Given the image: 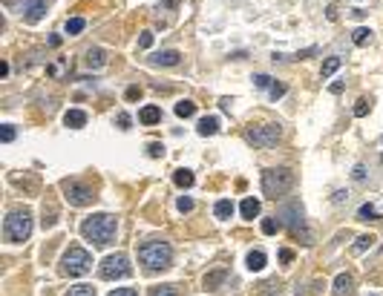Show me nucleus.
I'll return each instance as SVG.
<instances>
[{
  "mask_svg": "<svg viewBox=\"0 0 383 296\" xmlns=\"http://www.w3.org/2000/svg\"><path fill=\"white\" fill-rule=\"evenodd\" d=\"M116 230H118V218L110 216V213H95V216L81 222L84 239H90L98 248H104V244H110V242L116 239Z\"/></svg>",
  "mask_w": 383,
  "mask_h": 296,
  "instance_id": "nucleus-1",
  "label": "nucleus"
},
{
  "mask_svg": "<svg viewBox=\"0 0 383 296\" xmlns=\"http://www.w3.org/2000/svg\"><path fill=\"white\" fill-rule=\"evenodd\" d=\"M173 259V248L167 242H144L139 248V262L147 270H164Z\"/></svg>",
  "mask_w": 383,
  "mask_h": 296,
  "instance_id": "nucleus-2",
  "label": "nucleus"
},
{
  "mask_svg": "<svg viewBox=\"0 0 383 296\" xmlns=\"http://www.w3.org/2000/svg\"><path fill=\"white\" fill-rule=\"evenodd\" d=\"M294 187V172L285 170V167H271V170L262 172V193L268 198H279L285 196Z\"/></svg>",
  "mask_w": 383,
  "mask_h": 296,
  "instance_id": "nucleus-3",
  "label": "nucleus"
},
{
  "mask_svg": "<svg viewBox=\"0 0 383 296\" xmlns=\"http://www.w3.org/2000/svg\"><path fill=\"white\" fill-rule=\"evenodd\" d=\"M29 233H32V213L29 210H15V213L6 216V222H3V236L9 242H15V244L26 242Z\"/></svg>",
  "mask_w": 383,
  "mask_h": 296,
  "instance_id": "nucleus-4",
  "label": "nucleus"
},
{
  "mask_svg": "<svg viewBox=\"0 0 383 296\" xmlns=\"http://www.w3.org/2000/svg\"><path fill=\"white\" fill-rule=\"evenodd\" d=\"M93 268V256L84 250V248H70L61 259V274L67 276H84Z\"/></svg>",
  "mask_w": 383,
  "mask_h": 296,
  "instance_id": "nucleus-5",
  "label": "nucleus"
},
{
  "mask_svg": "<svg viewBox=\"0 0 383 296\" xmlns=\"http://www.w3.org/2000/svg\"><path fill=\"white\" fill-rule=\"evenodd\" d=\"M279 138H282V126L279 124H262L245 132V141L254 144V147H274Z\"/></svg>",
  "mask_w": 383,
  "mask_h": 296,
  "instance_id": "nucleus-6",
  "label": "nucleus"
},
{
  "mask_svg": "<svg viewBox=\"0 0 383 296\" xmlns=\"http://www.w3.org/2000/svg\"><path fill=\"white\" fill-rule=\"evenodd\" d=\"M98 274H101V279H127L133 274V268H130V259L124 253H113L101 262Z\"/></svg>",
  "mask_w": 383,
  "mask_h": 296,
  "instance_id": "nucleus-7",
  "label": "nucleus"
},
{
  "mask_svg": "<svg viewBox=\"0 0 383 296\" xmlns=\"http://www.w3.org/2000/svg\"><path fill=\"white\" fill-rule=\"evenodd\" d=\"M64 187V193H67V202H70L72 207H84V204H90L95 196H93V187H87V184H81V182H67L61 184Z\"/></svg>",
  "mask_w": 383,
  "mask_h": 296,
  "instance_id": "nucleus-8",
  "label": "nucleus"
},
{
  "mask_svg": "<svg viewBox=\"0 0 383 296\" xmlns=\"http://www.w3.org/2000/svg\"><path fill=\"white\" fill-rule=\"evenodd\" d=\"M282 218H285V224L291 228V233H294V236H302V239H305V244H311V233L305 230V222H302L300 204H288L285 210H282Z\"/></svg>",
  "mask_w": 383,
  "mask_h": 296,
  "instance_id": "nucleus-9",
  "label": "nucleus"
},
{
  "mask_svg": "<svg viewBox=\"0 0 383 296\" xmlns=\"http://www.w3.org/2000/svg\"><path fill=\"white\" fill-rule=\"evenodd\" d=\"M52 6V0H24V6H21V14H24L26 23H38L44 14H47V9Z\"/></svg>",
  "mask_w": 383,
  "mask_h": 296,
  "instance_id": "nucleus-10",
  "label": "nucleus"
},
{
  "mask_svg": "<svg viewBox=\"0 0 383 296\" xmlns=\"http://www.w3.org/2000/svg\"><path fill=\"white\" fill-rule=\"evenodd\" d=\"M179 52H176V49H164V52H159V55H153L150 58V64L153 66H176V64H179Z\"/></svg>",
  "mask_w": 383,
  "mask_h": 296,
  "instance_id": "nucleus-11",
  "label": "nucleus"
},
{
  "mask_svg": "<svg viewBox=\"0 0 383 296\" xmlns=\"http://www.w3.org/2000/svg\"><path fill=\"white\" fill-rule=\"evenodd\" d=\"M245 262H248V270H251V274H259V270H262V268H265V253L262 250H251L248 253V259H245Z\"/></svg>",
  "mask_w": 383,
  "mask_h": 296,
  "instance_id": "nucleus-12",
  "label": "nucleus"
},
{
  "mask_svg": "<svg viewBox=\"0 0 383 296\" xmlns=\"http://www.w3.org/2000/svg\"><path fill=\"white\" fill-rule=\"evenodd\" d=\"M334 296H351V276H348V274H337V279H334Z\"/></svg>",
  "mask_w": 383,
  "mask_h": 296,
  "instance_id": "nucleus-13",
  "label": "nucleus"
},
{
  "mask_svg": "<svg viewBox=\"0 0 383 296\" xmlns=\"http://www.w3.org/2000/svg\"><path fill=\"white\" fill-rule=\"evenodd\" d=\"M64 124L72 126V130H81V126L87 124V112H81V110H70V112L64 115Z\"/></svg>",
  "mask_w": 383,
  "mask_h": 296,
  "instance_id": "nucleus-14",
  "label": "nucleus"
},
{
  "mask_svg": "<svg viewBox=\"0 0 383 296\" xmlns=\"http://www.w3.org/2000/svg\"><path fill=\"white\" fill-rule=\"evenodd\" d=\"M139 121L141 124H159V121H162V110H159V106H144L139 112Z\"/></svg>",
  "mask_w": 383,
  "mask_h": 296,
  "instance_id": "nucleus-15",
  "label": "nucleus"
},
{
  "mask_svg": "<svg viewBox=\"0 0 383 296\" xmlns=\"http://www.w3.org/2000/svg\"><path fill=\"white\" fill-rule=\"evenodd\" d=\"M107 64V55H104V49H90L87 52V66H93V69H101Z\"/></svg>",
  "mask_w": 383,
  "mask_h": 296,
  "instance_id": "nucleus-16",
  "label": "nucleus"
},
{
  "mask_svg": "<svg viewBox=\"0 0 383 296\" xmlns=\"http://www.w3.org/2000/svg\"><path fill=\"white\" fill-rule=\"evenodd\" d=\"M239 210H242V218H256L259 216V202L256 198H245Z\"/></svg>",
  "mask_w": 383,
  "mask_h": 296,
  "instance_id": "nucleus-17",
  "label": "nucleus"
},
{
  "mask_svg": "<svg viewBox=\"0 0 383 296\" xmlns=\"http://www.w3.org/2000/svg\"><path fill=\"white\" fill-rule=\"evenodd\" d=\"M219 130V118H202L199 121V136H213Z\"/></svg>",
  "mask_w": 383,
  "mask_h": 296,
  "instance_id": "nucleus-18",
  "label": "nucleus"
},
{
  "mask_svg": "<svg viewBox=\"0 0 383 296\" xmlns=\"http://www.w3.org/2000/svg\"><path fill=\"white\" fill-rule=\"evenodd\" d=\"M213 213H216V218H231L233 216V204L228 202V198H222V202H216V207H213Z\"/></svg>",
  "mask_w": 383,
  "mask_h": 296,
  "instance_id": "nucleus-19",
  "label": "nucleus"
},
{
  "mask_svg": "<svg viewBox=\"0 0 383 296\" xmlns=\"http://www.w3.org/2000/svg\"><path fill=\"white\" fill-rule=\"evenodd\" d=\"M173 182L179 184V187H193V182H196V178H193V172L190 170H176V176H173Z\"/></svg>",
  "mask_w": 383,
  "mask_h": 296,
  "instance_id": "nucleus-20",
  "label": "nucleus"
},
{
  "mask_svg": "<svg viewBox=\"0 0 383 296\" xmlns=\"http://www.w3.org/2000/svg\"><path fill=\"white\" fill-rule=\"evenodd\" d=\"M193 112H196V104L193 101H179L176 104V115H179V118H190Z\"/></svg>",
  "mask_w": 383,
  "mask_h": 296,
  "instance_id": "nucleus-21",
  "label": "nucleus"
},
{
  "mask_svg": "<svg viewBox=\"0 0 383 296\" xmlns=\"http://www.w3.org/2000/svg\"><path fill=\"white\" fill-rule=\"evenodd\" d=\"M340 64H343L340 58H328V60L323 64V69H320V75H323V78H328V75H334L337 69H340Z\"/></svg>",
  "mask_w": 383,
  "mask_h": 296,
  "instance_id": "nucleus-22",
  "label": "nucleus"
},
{
  "mask_svg": "<svg viewBox=\"0 0 383 296\" xmlns=\"http://www.w3.org/2000/svg\"><path fill=\"white\" fill-rule=\"evenodd\" d=\"M351 40H354L357 46H366V44L371 40V32L366 29V26H360V29H354V34H351Z\"/></svg>",
  "mask_w": 383,
  "mask_h": 296,
  "instance_id": "nucleus-23",
  "label": "nucleus"
},
{
  "mask_svg": "<svg viewBox=\"0 0 383 296\" xmlns=\"http://www.w3.org/2000/svg\"><path fill=\"white\" fill-rule=\"evenodd\" d=\"M84 26H87V20H84V18H70V20H67V34L84 32Z\"/></svg>",
  "mask_w": 383,
  "mask_h": 296,
  "instance_id": "nucleus-24",
  "label": "nucleus"
},
{
  "mask_svg": "<svg viewBox=\"0 0 383 296\" xmlns=\"http://www.w3.org/2000/svg\"><path fill=\"white\" fill-rule=\"evenodd\" d=\"M279 228H282V222H279V218H265V222H262V233H265V236H274Z\"/></svg>",
  "mask_w": 383,
  "mask_h": 296,
  "instance_id": "nucleus-25",
  "label": "nucleus"
},
{
  "mask_svg": "<svg viewBox=\"0 0 383 296\" xmlns=\"http://www.w3.org/2000/svg\"><path fill=\"white\" fill-rule=\"evenodd\" d=\"M150 296H179V288L176 285H162V288H153Z\"/></svg>",
  "mask_w": 383,
  "mask_h": 296,
  "instance_id": "nucleus-26",
  "label": "nucleus"
},
{
  "mask_svg": "<svg viewBox=\"0 0 383 296\" xmlns=\"http://www.w3.org/2000/svg\"><path fill=\"white\" fill-rule=\"evenodd\" d=\"M67 296H95V288L93 285H75V288H70Z\"/></svg>",
  "mask_w": 383,
  "mask_h": 296,
  "instance_id": "nucleus-27",
  "label": "nucleus"
},
{
  "mask_svg": "<svg viewBox=\"0 0 383 296\" xmlns=\"http://www.w3.org/2000/svg\"><path fill=\"white\" fill-rule=\"evenodd\" d=\"M357 218H360V222H371V218H377V213H374V207H371V204H363L357 210Z\"/></svg>",
  "mask_w": 383,
  "mask_h": 296,
  "instance_id": "nucleus-28",
  "label": "nucleus"
},
{
  "mask_svg": "<svg viewBox=\"0 0 383 296\" xmlns=\"http://www.w3.org/2000/svg\"><path fill=\"white\" fill-rule=\"evenodd\" d=\"M225 279V270H216V274H208L205 276V288H216Z\"/></svg>",
  "mask_w": 383,
  "mask_h": 296,
  "instance_id": "nucleus-29",
  "label": "nucleus"
},
{
  "mask_svg": "<svg viewBox=\"0 0 383 296\" xmlns=\"http://www.w3.org/2000/svg\"><path fill=\"white\" fill-rule=\"evenodd\" d=\"M371 244H374V236H360V239L354 242V250H357V253H363L366 248H371Z\"/></svg>",
  "mask_w": 383,
  "mask_h": 296,
  "instance_id": "nucleus-30",
  "label": "nucleus"
},
{
  "mask_svg": "<svg viewBox=\"0 0 383 296\" xmlns=\"http://www.w3.org/2000/svg\"><path fill=\"white\" fill-rule=\"evenodd\" d=\"M254 84L259 90H271V86H274V78H268V75H254Z\"/></svg>",
  "mask_w": 383,
  "mask_h": 296,
  "instance_id": "nucleus-31",
  "label": "nucleus"
},
{
  "mask_svg": "<svg viewBox=\"0 0 383 296\" xmlns=\"http://www.w3.org/2000/svg\"><path fill=\"white\" fill-rule=\"evenodd\" d=\"M15 136H18V132H15V126H12V124H6L3 130H0V138H3L6 144H9V141H15Z\"/></svg>",
  "mask_w": 383,
  "mask_h": 296,
  "instance_id": "nucleus-32",
  "label": "nucleus"
},
{
  "mask_svg": "<svg viewBox=\"0 0 383 296\" xmlns=\"http://www.w3.org/2000/svg\"><path fill=\"white\" fill-rule=\"evenodd\" d=\"M147 152H150L153 158H159V156H164V147L159 141H153V144H147Z\"/></svg>",
  "mask_w": 383,
  "mask_h": 296,
  "instance_id": "nucleus-33",
  "label": "nucleus"
},
{
  "mask_svg": "<svg viewBox=\"0 0 383 296\" xmlns=\"http://www.w3.org/2000/svg\"><path fill=\"white\" fill-rule=\"evenodd\" d=\"M110 296H139V290L136 288H116Z\"/></svg>",
  "mask_w": 383,
  "mask_h": 296,
  "instance_id": "nucleus-34",
  "label": "nucleus"
},
{
  "mask_svg": "<svg viewBox=\"0 0 383 296\" xmlns=\"http://www.w3.org/2000/svg\"><path fill=\"white\" fill-rule=\"evenodd\" d=\"M139 46H141V49H150V46H153V32H141Z\"/></svg>",
  "mask_w": 383,
  "mask_h": 296,
  "instance_id": "nucleus-35",
  "label": "nucleus"
},
{
  "mask_svg": "<svg viewBox=\"0 0 383 296\" xmlns=\"http://www.w3.org/2000/svg\"><path fill=\"white\" fill-rule=\"evenodd\" d=\"M179 210H182V213H190V210H193V198L182 196V198H179Z\"/></svg>",
  "mask_w": 383,
  "mask_h": 296,
  "instance_id": "nucleus-36",
  "label": "nucleus"
},
{
  "mask_svg": "<svg viewBox=\"0 0 383 296\" xmlns=\"http://www.w3.org/2000/svg\"><path fill=\"white\" fill-rule=\"evenodd\" d=\"M366 112H369V101H357V106H354V115H357V118H363Z\"/></svg>",
  "mask_w": 383,
  "mask_h": 296,
  "instance_id": "nucleus-37",
  "label": "nucleus"
},
{
  "mask_svg": "<svg viewBox=\"0 0 383 296\" xmlns=\"http://www.w3.org/2000/svg\"><path fill=\"white\" fill-rule=\"evenodd\" d=\"M282 95H285V86H282V84H274V86H271V98L277 101V98H282Z\"/></svg>",
  "mask_w": 383,
  "mask_h": 296,
  "instance_id": "nucleus-38",
  "label": "nucleus"
},
{
  "mask_svg": "<svg viewBox=\"0 0 383 296\" xmlns=\"http://www.w3.org/2000/svg\"><path fill=\"white\" fill-rule=\"evenodd\" d=\"M118 126H121V130H130V115H118Z\"/></svg>",
  "mask_w": 383,
  "mask_h": 296,
  "instance_id": "nucleus-39",
  "label": "nucleus"
},
{
  "mask_svg": "<svg viewBox=\"0 0 383 296\" xmlns=\"http://www.w3.org/2000/svg\"><path fill=\"white\" fill-rule=\"evenodd\" d=\"M291 259H294V253H291V250H279V262H285V264H288Z\"/></svg>",
  "mask_w": 383,
  "mask_h": 296,
  "instance_id": "nucleus-40",
  "label": "nucleus"
},
{
  "mask_svg": "<svg viewBox=\"0 0 383 296\" xmlns=\"http://www.w3.org/2000/svg\"><path fill=\"white\" fill-rule=\"evenodd\" d=\"M363 178H366V170H363V167H354V182H363Z\"/></svg>",
  "mask_w": 383,
  "mask_h": 296,
  "instance_id": "nucleus-41",
  "label": "nucleus"
},
{
  "mask_svg": "<svg viewBox=\"0 0 383 296\" xmlns=\"http://www.w3.org/2000/svg\"><path fill=\"white\" fill-rule=\"evenodd\" d=\"M139 95H141V92H139V86H130V90H127V98H130V101H136Z\"/></svg>",
  "mask_w": 383,
  "mask_h": 296,
  "instance_id": "nucleus-42",
  "label": "nucleus"
},
{
  "mask_svg": "<svg viewBox=\"0 0 383 296\" xmlns=\"http://www.w3.org/2000/svg\"><path fill=\"white\" fill-rule=\"evenodd\" d=\"M343 198H348V193H343V190H340V193H334V204H340Z\"/></svg>",
  "mask_w": 383,
  "mask_h": 296,
  "instance_id": "nucleus-43",
  "label": "nucleus"
}]
</instances>
